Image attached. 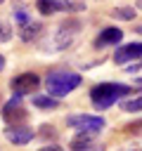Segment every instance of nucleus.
<instances>
[{
  "instance_id": "1",
  "label": "nucleus",
  "mask_w": 142,
  "mask_h": 151,
  "mask_svg": "<svg viewBox=\"0 0 142 151\" xmlns=\"http://www.w3.org/2000/svg\"><path fill=\"white\" fill-rule=\"evenodd\" d=\"M125 94H135L130 85L125 83H97L90 87V101L97 111H106L114 104H118Z\"/></svg>"
},
{
  "instance_id": "2",
  "label": "nucleus",
  "mask_w": 142,
  "mask_h": 151,
  "mask_svg": "<svg viewBox=\"0 0 142 151\" xmlns=\"http://www.w3.org/2000/svg\"><path fill=\"white\" fill-rule=\"evenodd\" d=\"M80 83H83L80 73H73V71H50L47 78H45V90H47V94L62 99L69 92H73L76 87H80Z\"/></svg>"
},
{
  "instance_id": "3",
  "label": "nucleus",
  "mask_w": 142,
  "mask_h": 151,
  "mask_svg": "<svg viewBox=\"0 0 142 151\" xmlns=\"http://www.w3.org/2000/svg\"><path fill=\"white\" fill-rule=\"evenodd\" d=\"M80 31V21L78 19H64L57 28H54V33H52V42L45 47V50H66V47H71L73 45V40H76V33Z\"/></svg>"
},
{
  "instance_id": "4",
  "label": "nucleus",
  "mask_w": 142,
  "mask_h": 151,
  "mask_svg": "<svg viewBox=\"0 0 142 151\" xmlns=\"http://www.w3.org/2000/svg\"><path fill=\"white\" fill-rule=\"evenodd\" d=\"M66 125L76 127V132H85V134H99L106 127V120L97 113H69L66 116Z\"/></svg>"
},
{
  "instance_id": "5",
  "label": "nucleus",
  "mask_w": 142,
  "mask_h": 151,
  "mask_svg": "<svg viewBox=\"0 0 142 151\" xmlns=\"http://www.w3.org/2000/svg\"><path fill=\"white\" fill-rule=\"evenodd\" d=\"M0 113H2V120L7 125H21L28 118V111L21 106V94H12V99L2 104V111Z\"/></svg>"
},
{
  "instance_id": "6",
  "label": "nucleus",
  "mask_w": 142,
  "mask_h": 151,
  "mask_svg": "<svg viewBox=\"0 0 142 151\" xmlns=\"http://www.w3.org/2000/svg\"><path fill=\"white\" fill-rule=\"evenodd\" d=\"M9 87H12L14 94H21V97L24 94H33L40 87V76L33 73V71H24V73H19V76H14L9 80Z\"/></svg>"
},
{
  "instance_id": "7",
  "label": "nucleus",
  "mask_w": 142,
  "mask_h": 151,
  "mask_svg": "<svg viewBox=\"0 0 142 151\" xmlns=\"http://www.w3.org/2000/svg\"><path fill=\"white\" fill-rule=\"evenodd\" d=\"M2 134H5V139H7L9 144H14V146H26V144H31V142L36 139V130L28 127L26 123H21V125H7V127L2 130Z\"/></svg>"
},
{
  "instance_id": "8",
  "label": "nucleus",
  "mask_w": 142,
  "mask_h": 151,
  "mask_svg": "<svg viewBox=\"0 0 142 151\" xmlns=\"http://www.w3.org/2000/svg\"><path fill=\"white\" fill-rule=\"evenodd\" d=\"M71 151H104V146L97 142L95 134H85V132H76L69 142Z\"/></svg>"
},
{
  "instance_id": "9",
  "label": "nucleus",
  "mask_w": 142,
  "mask_h": 151,
  "mask_svg": "<svg viewBox=\"0 0 142 151\" xmlns=\"http://www.w3.org/2000/svg\"><path fill=\"white\" fill-rule=\"evenodd\" d=\"M142 59V42H130V45H123L114 52V61L116 64H130V61H140Z\"/></svg>"
},
{
  "instance_id": "10",
  "label": "nucleus",
  "mask_w": 142,
  "mask_h": 151,
  "mask_svg": "<svg viewBox=\"0 0 142 151\" xmlns=\"http://www.w3.org/2000/svg\"><path fill=\"white\" fill-rule=\"evenodd\" d=\"M121 38H123V31L116 28V26H109V28H104V31L97 35L95 47H109V45H116V42H121Z\"/></svg>"
},
{
  "instance_id": "11",
  "label": "nucleus",
  "mask_w": 142,
  "mask_h": 151,
  "mask_svg": "<svg viewBox=\"0 0 142 151\" xmlns=\"http://www.w3.org/2000/svg\"><path fill=\"white\" fill-rule=\"evenodd\" d=\"M31 104L36 109H40V111H54V109H59V99L52 97V94H33Z\"/></svg>"
},
{
  "instance_id": "12",
  "label": "nucleus",
  "mask_w": 142,
  "mask_h": 151,
  "mask_svg": "<svg viewBox=\"0 0 142 151\" xmlns=\"http://www.w3.org/2000/svg\"><path fill=\"white\" fill-rule=\"evenodd\" d=\"M40 33H43V24H40V21H28L24 28H19V38H21L24 42H33V40H38Z\"/></svg>"
},
{
  "instance_id": "13",
  "label": "nucleus",
  "mask_w": 142,
  "mask_h": 151,
  "mask_svg": "<svg viewBox=\"0 0 142 151\" xmlns=\"http://www.w3.org/2000/svg\"><path fill=\"white\" fill-rule=\"evenodd\" d=\"M121 109L125 111V113H140L142 111V94H137V97H128V99H123L121 101Z\"/></svg>"
},
{
  "instance_id": "14",
  "label": "nucleus",
  "mask_w": 142,
  "mask_h": 151,
  "mask_svg": "<svg viewBox=\"0 0 142 151\" xmlns=\"http://www.w3.org/2000/svg\"><path fill=\"white\" fill-rule=\"evenodd\" d=\"M114 17L116 19H123V21H133L137 17V9L135 7H116L114 9Z\"/></svg>"
},
{
  "instance_id": "15",
  "label": "nucleus",
  "mask_w": 142,
  "mask_h": 151,
  "mask_svg": "<svg viewBox=\"0 0 142 151\" xmlns=\"http://www.w3.org/2000/svg\"><path fill=\"white\" fill-rule=\"evenodd\" d=\"M36 134H38L40 139H57V127L50 125V123H45V125H40V127L36 130Z\"/></svg>"
},
{
  "instance_id": "16",
  "label": "nucleus",
  "mask_w": 142,
  "mask_h": 151,
  "mask_svg": "<svg viewBox=\"0 0 142 151\" xmlns=\"http://www.w3.org/2000/svg\"><path fill=\"white\" fill-rule=\"evenodd\" d=\"M123 132H125V134H135V137H142V118L125 123V125H123Z\"/></svg>"
},
{
  "instance_id": "17",
  "label": "nucleus",
  "mask_w": 142,
  "mask_h": 151,
  "mask_svg": "<svg viewBox=\"0 0 142 151\" xmlns=\"http://www.w3.org/2000/svg\"><path fill=\"white\" fill-rule=\"evenodd\" d=\"M12 40V26L7 19H0V42H9Z\"/></svg>"
},
{
  "instance_id": "18",
  "label": "nucleus",
  "mask_w": 142,
  "mask_h": 151,
  "mask_svg": "<svg viewBox=\"0 0 142 151\" xmlns=\"http://www.w3.org/2000/svg\"><path fill=\"white\" fill-rule=\"evenodd\" d=\"M14 21H17V26H19V28H24V26L31 21V17H28V12H26V9H14Z\"/></svg>"
},
{
  "instance_id": "19",
  "label": "nucleus",
  "mask_w": 142,
  "mask_h": 151,
  "mask_svg": "<svg viewBox=\"0 0 142 151\" xmlns=\"http://www.w3.org/2000/svg\"><path fill=\"white\" fill-rule=\"evenodd\" d=\"M38 151H64L59 144H45V146H40Z\"/></svg>"
},
{
  "instance_id": "20",
  "label": "nucleus",
  "mask_w": 142,
  "mask_h": 151,
  "mask_svg": "<svg viewBox=\"0 0 142 151\" xmlns=\"http://www.w3.org/2000/svg\"><path fill=\"white\" fill-rule=\"evenodd\" d=\"M137 71H140V64H130L128 66V73H137Z\"/></svg>"
},
{
  "instance_id": "21",
  "label": "nucleus",
  "mask_w": 142,
  "mask_h": 151,
  "mask_svg": "<svg viewBox=\"0 0 142 151\" xmlns=\"http://www.w3.org/2000/svg\"><path fill=\"white\" fill-rule=\"evenodd\" d=\"M133 83H135V85H137V87H142V76H137V78H135V80H133Z\"/></svg>"
},
{
  "instance_id": "22",
  "label": "nucleus",
  "mask_w": 142,
  "mask_h": 151,
  "mask_svg": "<svg viewBox=\"0 0 142 151\" xmlns=\"http://www.w3.org/2000/svg\"><path fill=\"white\" fill-rule=\"evenodd\" d=\"M2 68H5V57L0 54V71H2Z\"/></svg>"
},
{
  "instance_id": "23",
  "label": "nucleus",
  "mask_w": 142,
  "mask_h": 151,
  "mask_svg": "<svg viewBox=\"0 0 142 151\" xmlns=\"http://www.w3.org/2000/svg\"><path fill=\"white\" fill-rule=\"evenodd\" d=\"M121 151H140V149H135V146H128V149H121Z\"/></svg>"
},
{
  "instance_id": "24",
  "label": "nucleus",
  "mask_w": 142,
  "mask_h": 151,
  "mask_svg": "<svg viewBox=\"0 0 142 151\" xmlns=\"http://www.w3.org/2000/svg\"><path fill=\"white\" fill-rule=\"evenodd\" d=\"M135 7H137V9H142V0H137V2H135Z\"/></svg>"
},
{
  "instance_id": "25",
  "label": "nucleus",
  "mask_w": 142,
  "mask_h": 151,
  "mask_svg": "<svg viewBox=\"0 0 142 151\" xmlns=\"http://www.w3.org/2000/svg\"><path fill=\"white\" fill-rule=\"evenodd\" d=\"M135 31H137V33H142V26H137V28H135Z\"/></svg>"
},
{
  "instance_id": "26",
  "label": "nucleus",
  "mask_w": 142,
  "mask_h": 151,
  "mask_svg": "<svg viewBox=\"0 0 142 151\" xmlns=\"http://www.w3.org/2000/svg\"><path fill=\"white\" fill-rule=\"evenodd\" d=\"M2 2H5V0H0V5H2Z\"/></svg>"
}]
</instances>
